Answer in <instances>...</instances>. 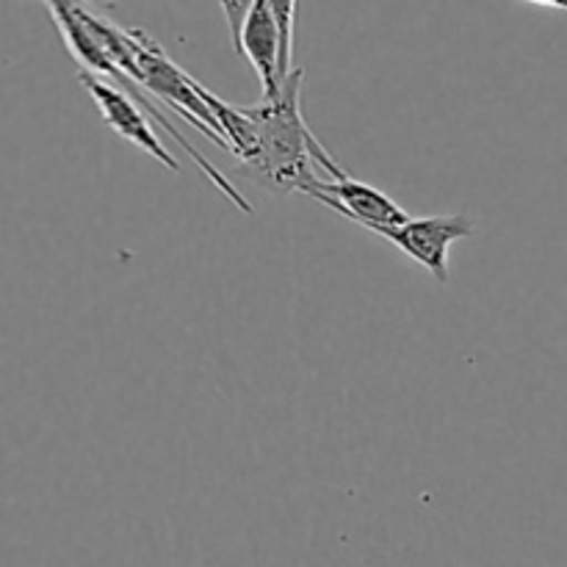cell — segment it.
<instances>
[{"label": "cell", "mask_w": 567, "mask_h": 567, "mask_svg": "<svg viewBox=\"0 0 567 567\" xmlns=\"http://www.w3.org/2000/svg\"><path fill=\"white\" fill-rule=\"evenodd\" d=\"M302 81L305 70L293 66L275 97H260L258 105H244L258 131V153L244 164V172L277 194L308 192L319 181L313 164H319L332 181L347 175L305 122Z\"/></svg>", "instance_id": "cell-1"}, {"label": "cell", "mask_w": 567, "mask_h": 567, "mask_svg": "<svg viewBox=\"0 0 567 567\" xmlns=\"http://www.w3.org/2000/svg\"><path fill=\"white\" fill-rule=\"evenodd\" d=\"M221 9L230 22L233 48L258 72L264 97H275L282 81L293 72L291 50L297 3L293 0H252V3L227 0Z\"/></svg>", "instance_id": "cell-2"}, {"label": "cell", "mask_w": 567, "mask_h": 567, "mask_svg": "<svg viewBox=\"0 0 567 567\" xmlns=\"http://www.w3.org/2000/svg\"><path fill=\"white\" fill-rule=\"evenodd\" d=\"M305 194L316 199V203L327 205L330 210H336V214L347 216L354 225L377 233V236H385V233L396 230V227L410 221V214L396 199H391L380 188L369 186L363 181H354L349 175L338 177V181L319 177Z\"/></svg>", "instance_id": "cell-3"}, {"label": "cell", "mask_w": 567, "mask_h": 567, "mask_svg": "<svg viewBox=\"0 0 567 567\" xmlns=\"http://www.w3.org/2000/svg\"><path fill=\"white\" fill-rule=\"evenodd\" d=\"M474 236V221L463 214H441V216H410L408 225L385 233L391 244H396L408 258L424 266L435 280L449 282V252L452 244L460 238Z\"/></svg>", "instance_id": "cell-4"}, {"label": "cell", "mask_w": 567, "mask_h": 567, "mask_svg": "<svg viewBox=\"0 0 567 567\" xmlns=\"http://www.w3.org/2000/svg\"><path fill=\"white\" fill-rule=\"evenodd\" d=\"M78 81H81V86L92 94L94 105H97L100 114H103V122L116 133V136L136 144V147L144 150L147 155H153V158L161 161L166 169L181 172L177 158L161 144L158 133L153 131L147 114H144V109L136 100L127 97L120 86H114V83L105 81V78L92 75V72H78Z\"/></svg>", "instance_id": "cell-5"}, {"label": "cell", "mask_w": 567, "mask_h": 567, "mask_svg": "<svg viewBox=\"0 0 567 567\" xmlns=\"http://www.w3.org/2000/svg\"><path fill=\"white\" fill-rule=\"evenodd\" d=\"M532 6H548V9H565L567 11V0H537Z\"/></svg>", "instance_id": "cell-6"}]
</instances>
